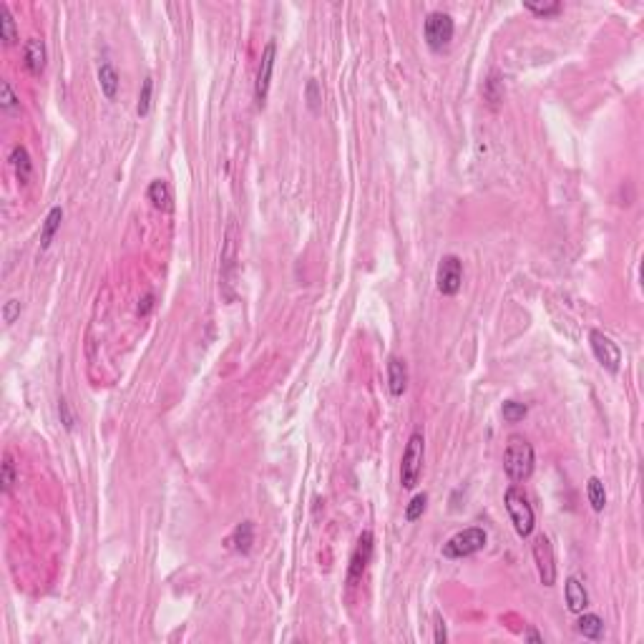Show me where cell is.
I'll return each instance as SVG.
<instances>
[{
	"label": "cell",
	"instance_id": "obj_1",
	"mask_svg": "<svg viewBox=\"0 0 644 644\" xmlns=\"http://www.w3.org/2000/svg\"><path fill=\"white\" fill-rule=\"evenodd\" d=\"M533 463H536V453L533 446L521 435H511L504 451V471L513 483H524L529 476L533 474Z\"/></svg>",
	"mask_w": 644,
	"mask_h": 644
},
{
	"label": "cell",
	"instance_id": "obj_2",
	"mask_svg": "<svg viewBox=\"0 0 644 644\" xmlns=\"http://www.w3.org/2000/svg\"><path fill=\"white\" fill-rule=\"evenodd\" d=\"M423 456H426V441H423L421 430H415V433L408 438V446H405V451H403V460H401V483L408 491L418 486V478H421V471H423Z\"/></svg>",
	"mask_w": 644,
	"mask_h": 644
},
{
	"label": "cell",
	"instance_id": "obj_3",
	"mask_svg": "<svg viewBox=\"0 0 644 644\" xmlns=\"http://www.w3.org/2000/svg\"><path fill=\"white\" fill-rule=\"evenodd\" d=\"M504 501H506V511L511 516V524L516 529V533H519L521 539L531 536L533 526H536V516H533V508L529 504V499L524 496V491L519 486H511L506 491V496H504Z\"/></svg>",
	"mask_w": 644,
	"mask_h": 644
},
{
	"label": "cell",
	"instance_id": "obj_4",
	"mask_svg": "<svg viewBox=\"0 0 644 644\" xmlns=\"http://www.w3.org/2000/svg\"><path fill=\"white\" fill-rule=\"evenodd\" d=\"M486 531L478 529V526H471V529H463V531H458L443 544V556L446 559H466V556L478 554L486 546Z\"/></svg>",
	"mask_w": 644,
	"mask_h": 644
},
{
	"label": "cell",
	"instance_id": "obj_5",
	"mask_svg": "<svg viewBox=\"0 0 644 644\" xmlns=\"http://www.w3.org/2000/svg\"><path fill=\"white\" fill-rule=\"evenodd\" d=\"M456 26L453 18L448 13H441V10H433L428 13L426 23H423V35H426V43L430 51H443V48L453 40Z\"/></svg>",
	"mask_w": 644,
	"mask_h": 644
},
{
	"label": "cell",
	"instance_id": "obj_6",
	"mask_svg": "<svg viewBox=\"0 0 644 644\" xmlns=\"http://www.w3.org/2000/svg\"><path fill=\"white\" fill-rule=\"evenodd\" d=\"M589 342H592L594 357L599 360V365L609 373H619V365H622V350L609 335H604L602 330H592L589 332Z\"/></svg>",
	"mask_w": 644,
	"mask_h": 644
},
{
	"label": "cell",
	"instance_id": "obj_7",
	"mask_svg": "<svg viewBox=\"0 0 644 644\" xmlns=\"http://www.w3.org/2000/svg\"><path fill=\"white\" fill-rule=\"evenodd\" d=\"M438 292L446 297L458 295L460 284H463V262L456 255H446L438 264V275H435Z\"/></svg>",
	"mask_w": 644,
	"mask_h": 644
},
{
	"label": "cell",
	"instance_id": "obj_8",
	"mask_svg": "<svg viewBox=\"0 0 644 644\" xmlns=\"http://www.w3.org/2000/svg\"><path fill=\"white\" fill-rule=\"evenodd\" d=\"M531 552H533V561H536V572H539L541 584L554 586V581H556V559H554L552 541L541 533V536L533 539Z\"/></svg>",
	"mask_w": 644,
	"mask_h": 644
},
{
	"label": "cell",
	"instance_id": "obj_9",
	"mask_svg": "<svg viewBox=\"0 0 644 644\" xmlns=\"http://www.w3.org/2000/svg\"><path fill=\"white\" fill-rule=\"evenodd\" d=\"M275 56H277V46L275 40H270L262 51V61H259V68H257V81H255V101L257 108H264L267 104V93H270V83H272V71H275Z\"/></svg>",
	"mask_w": 644,
	"mask_h": 644
},
{
	"label": "cell",
	"instance_id": "obj_10",
	"mask_svg": "<svg viewBox=\"0 0 644 644\" xmlns=\"http://www.w3.org/2000/svg\"><path fill=\"white\" fill-rule=\"evenodd\" d=\"M373 546H375L373 533L362 531V536L357 539L355 552H353V556H350V572H348V584L350 586H355L357 581L362 579V574H365V569H368L370 559H373Z\"/></svg>",
	"mask_w": 644,
	"mask_h": 644
},
{
	"label": "cell",
	"instance_id": "obj_11",
	"mask_svg": "<svg viewBox=\"0 0 644 644\" xmlns=\"http://www.w3.org/2000/svg\"><path fill=\"white\" fill-rule=\"evenodd\" d=\"M237 239H239L237 222L230 219V224H227V234H224V250H222L224 282H230V275H232V270H234V262H237Z\"/></svg>",
	"mask_w": 644,
	"mask_h": 644
},
{
	"label": "cell",
	"instance_id": "obj_12",
	"mask_svg": "<svg viewBox=\"0 0 644 644\" xmlns=\"http://www.w3.org/2000/svg\"><path fill=\"white\" fill-rule=\"evenodd\" d=\"M23 53H26V68L33 76H40V73L46 71V61H48V53H46V43L40 38H31L26 40V48H23Z\"/></svg>",
	"mask_w": 644,
	"mask_h": 644
},
{
	"label": "cell",
	"instance_id": "obj_13",
	"mask_svg": "<svg viewBox=\"0 0 644 644\" xmlns=\"http://www.w3.org/2000/svg\"><path fill=\"white\" fill-rule=\"evenodd\" d=\"M564 597H566V606H569V611H574V614H581V611L589 606V594H586L584 584H581L577 577L566 579Z\"/></svg>",
	"mask_w": 644,
	"mask_h": 644
},
{
	"label": "cell",
	"instance_id": "obj_14",
	"mask_svg": "<svg viewBox=\"0 0 644 644\" xmlns=\"http://www.w3.org/2000/svg\"><path fill=\"white\" fill-rule=\"evenodd\" d=\"M388 388L393 398H401L408 388V368L405 360H401V357H390L388 360Z\"/></svg>",
	"mask_w": 644,
	"mask_h": 644
},
{
	"label": "cell",
	"instance_id": "obj_15",
	"mask_svg": "<svg viewBox=\"0 0 644 644\" xmlns=\"http://www.w3.org/2000/svg\"><path fill=\"white\" fill-rule=\"evenodd\" d=\"M10 164H13L15 177H18L20 184H28L31 177H33V164H31V156H28L26 146H20V144L13 146V152H10Z\"/></svg>",
	"mask_w": 644,
	"mask_h": 644
},
{
	"label": "cell",
	"instance_id": "obj_16",
	"mask_svg": "<svg viewBox=\"0 0 644 644\" xmlns=\"http://www.w3.org/2000/svg\"><path fill=\"white\" fill-rule=\"evenodd\" d=\"M577 631L581 637L597 642V639L604 637V622H602L599 614H584V611H581V617L577 619Z\"/></svg>",
	"mask_w": 644,
	"mask_h": 644
},
{
	"label": "cell",
	"instance_id": "obj_17",
	"mask_svg": "<svg viewBox=\"0 0 644 644\" xmlns=\"http://www.w3.org/2000/svg\"><path fill=\"white\" fill-rule=\"evenodd\" d=\"M149 202L156 207V209L161 211H171L174 209V199H171V191H169V184L166 182H161V179H154L152 184H149Z\"/></svg>",
	"mask_w": 644,
	"mask_h": 644
},
{
	"label": "cell",
	"instance_id": "obj_18",
	"mask_svg": "<svg viewBox=\"0 0 644 644\" xmlns=\"http://www.w3.org/2000/svg\"><path fill=\"white\" fill-rule=\"evenodd\" d=\"M119 73H116V68L111 66V63H101L99 68V86H101V93H104L106 99L113 101L116 99V93H119Z\"/></svg>",
	"mask_w": 644,
	"mask_h": 644
},
{
	"label": "cell",
	"instance_id": "obj_19",
	"mask_svg": "<svg viewBox=\"0 0 644 644\" xmlns=\"http://www.w3.org/2000/svg\"><path fill=\"white\" fill-rule=\"evenodd\" d=\"M252 544H255V524H252V521H242V524L234 529V533H232V546H234L239 554H250Z\"/></svg>",
	"mask_w": 644,
	"mask_h": 644
},
{
	"label": "cell",
	"instance_id": "obj_20",
	"mask_svg": "<svg viewBox=\"0 0 644 644\" xmlns=\"http://www.w3.org/2000/svg\"><path fill=\"white\" fill-rule=\"evenodd\" d=\"M61 222H63V209L61 207H53L51 211H48L46 222H43V232H40V250H48L53 242V237H56V232H58Z\"/></svg>",
	"mask_w": 644,
	"mask_h": 644
},
{
	"label": "cell",
	"instance_id": "obj_21",
	"mask_svg": "<svg viewBox=\"0 0 644 644\" xmlns=\"http://www.w3.org/2000/svg\"><path fill=\"white\" fill-rule=\"evenodd\" d=\"M0 38L6 40V46H15L18 43V31H15V20L8 10L6 3H0Z\"/></svg>",
	"mask_w": 644,
	"mask_h": 644
},
{
	"label": "cell",
	"instance_id": "obj_22",
	"mask_svg": "<svg viewBox=\"0 0 644 644\" xmlns=\"http://www.w3.org/2000/svg\"><path fill=\"white\" fill-rule=\"evenodd\" d=\"M586 499H589V504H592L594 511H604L606 491H604V483H602L597 476H592V478L586 481Z\"/></svg>",
	"mask_w": 644,
	"mask_h": 644
},
{
	"label": "cell",
	"instance_id": "obj_23",
	"mask_svg": "<svg viewBox=\"0 0 644 644\" xmlns=\"http://www.w3.org/2000/svg\"><path fill=\"white\" fill-rule=\"evenodd\" d=\"M426 508H428V493H415L405 506V521H410V524L418 521L426 513Z\"/></svg>",
	"mask_w": 644,
	"mask_h": 644
},
{
	"label": "cell",
	"instance_id": "obj_24",
	"mask_svg": "<svg viewBox=\"0 0 644 644\" xmlns=\"http://www.w3.org/2000/svg\"><path fill=\"white\" fill-rule=\"evenodd\" d=\"M0 474H3V478H0V483H3V491L6 493H10L13 491V486H15V463H13V456L10 453H6L3 456V463H0Z\"/></svg>",
	"mask_w": 644,
	"mask_h": 644
},
{
	"label": "cell",
	"instance_id": "obj_25",
	"mask_svg": "<svg viewBox=\"0 0 644 644\" xmlns=\"http://www.w3.org/2000/svg\"><path fill=\"white\" fill-rule=\"evenodd\" d=\"M526 413H529V408L519 401H506L504 403V408H501V415H504V421H508V423L524 421Z\"/></svg>",
	"mask_w": 644,
	"mask_h": 644
},
{
	"label": "cell",
	"instance_id": "obj_26",
	"mask_svg": "<svg viewBox=\"0 0 644 644\" xmlns=\"http://www.w3.org/2000/svg\"><path fill=\"white\" fill-rule=\"evenodd\" d=\"M305 99H307V106L309 111L317 113L320 111V104H322V91H320V83H317L315 79H309L307 86H305Z\"/></svg>",
	"mask_w": 644,
	"mask_h": 644
},
{
	"label": "cell",
	"instance_id": "obj_27",
	"mask_svg": "<svg viewBox=\"0 0 644 644\" xmlns=\"http://www.w3.org/2000/svg\"><path fill=\"white\" fill-rule=\"evenodd\" d=\"M152 91H154V81L152 79H144L141 93H138V106H136L138 116H146V113H149V108H152Z\"/></svg>",
	"mask_w": 644,
	"mask_h": 644
},
{
	"label": "cell",
	"instance_id": "obj_28",
	"mask_svg": "<svg viewBox=\"0 0 644 644\" xmlns=\"http://www.w3.org/2000/svg\"><path fill=\"white\" fill-rule=\"evenodd\" d=\"M524 6L526 10H531L539 18H549V15H556L561 10V3H544V6H539V3H524Z\"/></svg>",
	"mask_w": 644,
	"mask_h": 644
},
{
	"label": "cell",
	"instance_id": "obj_29",
	"mask_svg": "<svg viewBox=\"0 0 644 644\" xmlns=\"http://www.w3.org/2000/svg\"><path fill=\"white\" fill-rule=\"evenodd\" d=\"M0 106H3L6 111H15V108H18V99H15V93L8 81L0 83Z\"/></svg>",
	"mask_w": 644,
	"mask_h": 644
},
{
	"label": "cell",
	"instance_id": "obj_30",
	"mask_svg": "<svg viewBox=\"0 0 644 644\" xmlns=\"http://www.w3.org/2000/svg\"><path fill=\"white\" fill-rule=\"evenodd\" d=\"M486 101L491 106H496L501 101V96H504V86H501V81L496 79V76H491V79L486 81Z\"/></svg>",
	"mask_w": 644,
	"mask_h": 644
},
{
	"label": "cell",
	"instance_id": "obj_31",
	"mask_svg": "<svg viewBox=\"0 0 644 644\" xmlns=\"http://www.w3.org/2000/svg\"><path fill=\"white\" fill-rule=\"evenodd\" d=\"M18 317H20V300H8V303L3 305V322H6V325H13Z\"/></svg>",
	"mask_w": 644,
	"mask_h": 644
},
{
	"label": "cell",
	"instance_id": "obj_32",
	"mask_svg": "<svg viewBox=\"0 0 644 644\" xmlns=\"http://www.w3.org/2000/svg\"><path fill=\"white\" fill-rule=\"evenodd\" d=\"M58 413H61V423L66 426V430H73V426H76V418H73L71 405H68L66 398H61V401H58Z\"/></svg>",
	"mask_w": 644,
	"mask_h": 644
},
{
	"label": "cell",
	"instance_id": "obj_33",
	"mask_svg": "<svg viewBox=\"0 0 644 644\" xmlns=\"http://www.w3.org/2000/svg\"><path fill=\"white\" fill-rule=\"evenodd\" d=\"M435 642H438V644H446L448 642L446 622L441 619V614H435Z\"/></svg>",
	"mask_w": 644,
	"mask_h": 644
},
{
	"label": "cell",
	"instance_id": "obj_34",
	"mask_svg": "<svg viewBox=\"0 0 644 644\" xmlns=\"http://www.w3.org/2000/svg\"><path fill=\"white\" fill-rule=\"evenodd\" d=\"M152 307H154V295H146L141 303H138V315L141 317H146L149 312H152Z\"/></svg>",
	"mask_w": 644,
	"mask_h": 644
},
{
	"label": "cell",
	"instance_id": "obj_35",
	"mask_svg": "<svg viewBox=\"0 0 644 644\" xmlns=\"http://www.w3.org/2000/svg\"><path fill=\"white\" fill-rule=\"evenodd\" d=\"M526 639H531V642H544V637H541L536 629H526Z\"/></svg>",
	"mask_w": 644,
	"mask_h": 644
}]
</instances>
